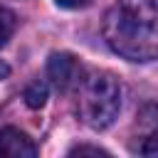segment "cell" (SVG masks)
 I'll return each mask as SVG.
<instances>
[{"label":"cell","instance_id":"1","mask_svg":"<svg viewBox=\"0 0 158 158\" xmlns=\"http://www.w3.org/2000/svg\"><path fill=\"white\" fill-rule=\"evenodd\" d=\"M101 32L128 62L158 59V0H116L104 15Z\"/></svg>","mask_w":158,"mask_h":158},{"label":"cell","instance_id":"2","mask_svg":"<svg viewBox=\"0 0 158 158\" xmlns=\"http://www.w3.org/2000/svg\"><path fill=\"white\" fill-rule=\"evenodd\" d=\"M121 111V84L111 72H91L77 86V114L94 128H109Z\"/></svg>","mask_w":158,"mask_h":158},{"label":"cell","instance_id":"3","mask_svg":"<svg viewBox=\"0 0 158 158\" xmlns=\"http://www.w3.org/2000/svg\"><path fill=\"white\" fill-rule=\"evenodd\" d=\"M131 153L158 158V104H146L136 114L133 131H131Z\"/></svg>","mask_w":158,"mask_h":158},{"label":"cell","instance_id":"4","mask_svg":"<svg viewBox=\"0 0 158 158\" xmlns=\"http://www.w3.org/2000/svg\"><path fill=\"white\" fill-rule=\"evenodd\" d=\"M47 77H49V81L54 84L57 91H64L67 94V91L77 89L79 81L84 79V67H81V62L74 54L57 52L47 62Z\"/></svg>","mask_w":158,"mask_h":158},{"label":"cell","instance_id":"5","mask_svg":"<svg viewBox=\"0 0 158 158\" xmlns=\"http://www.w3.org/2000/svg\"><path fill=\"white\" fill-rule=\"evenodd\" d=\"M37 146L32 138L17 128H2L0 131V158H35Z\"/></svg>","mask_w":158,"mask_h":158},{"label":"cell","instance_id":"6","mask_svg":"<svg viewBox=\"0 0 158 158\" xmlns=\"http://www.w3.org/2000/svg\"><path fill=\"white\" fill-rule=\"evenodd\" d=\"M25 101H27L30 109H40V106H44V101H47V84H44L42 79L30 81L27 89H25Z\"/></svg>","mask_w":158,"mask_h":158},{"label":"cell","instance_id":"7","mask_svg":"<svg viewBox=\"0 0 158 158\" xmlns=\"http://www.w3.org/2000/svg\"><path fill=\"white\" fill-rule=\"evenodd\" d=\"M15 27H17V17H15V12L7 10V7H0V47L7 44V40H10L12 32H15Z\"/></svg>","mask_w":158,"mask_h":158},{"label":"cell","instance_id":"8","mask_svg":"<svg viewBox=\"0 0 158 158\" xmlns=\"http://www.w3.org/2000/svg\"><path fill=\"white\" fill-rule=\"evenodd\" d=\"M69 156H109V151H104V148H99V146H74L72 151H69Z\"/></svg>","mask_w":158,"mask_h":158},{"label":"cell","instance_id":"9","mask_svg":"<svg viewBox=\"0 0 158 158\" xmlns=\"http://www.w3.org/2000/svg\"><path fill=\"white\" fill-rule=\"evenodd\" d=\"M57 5L64 7V10H79V7L91 5V0H57Z\"/></svg>","mask_w":158,"mask_h":158},{"label":"cell","instance_id":"10","mask_svg":"<svg viewBox=\"0 0 158 158\" xmlns=\"http://www.w3.org/2000/svg\"><path fill=\"white\" fill-rule=\"evenodd\" d=\"M7 74H10V67H7V64H5L2 59H0V81H2V79H5Z\"/></svg>","mask_w":158,"mask_h":158}]
</instances>
